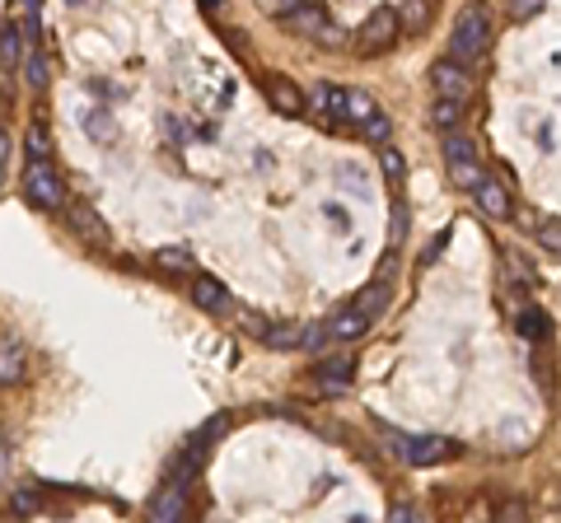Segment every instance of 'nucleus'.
Segmentation results:
<instances>
[{
	"label": "nucleus",
	"mask_w": 561,
	"mask_h": 523,
	"mask_svg": "<svg viewBox=\"0 0 561 523\" xmlns=\"http://www.w3.org/2000/svg\"><path fill=\"white\" fill-rule=\"evenodd\" d=\"M486 52H492V14H486V5H468L454 20V57L473 66Z\"/></svg>",
	"instance_id": "1"
},
{
	"label": "nucleus",
	"mask_w": 561,
	"mask_h": 523,
	"mask_svg": "<svg viewBox=\"0 0 561 523\" xmlns=\"http://www.w3.org/2000/svg\"><path fill=\"white\" fill-rule=\"evenodd\" d=\"M445 164H449V183L454 187H473L477 192V183L486 178L477 146L473 140H463V136H454V131H449V140H445Z\"/></svg>",
	"instance_id": "2"
},
{
	"label": "nucleus",
	"mask_w": 561,
	"mask_h": 523,
	"mask_svg": "<svg viewBox=\"0 0 561 523\" xmlns=\"http://www.w3.org/2000/svg\"><path fill=\"white\" fill-rule=\"evenodd\" d=\"M24 196L38 210H61L66 206V183L57 178V169L47 164V159H33L28 173H24Z\"/></svg>",
	"instance_id": "3"
},
{
	"label": "nucleus",
	"mask_w": 561,
	"mask_h": 523,
	"mask_svg": "<svg viewBox=\"0 0 561 523\" xmlns=\"http://www.w3.org/2000/svg\"><path fill=\"white\" fill-rule=\"evenodd\" d=\"M379 435L389 440V448H397L407 463H416V467H426V463H445V458H454L459 448L449 444V440H407V435H397V430H389V425H379Z\"/></svg>",
	"instance_id": "4"
},
{
	"label": "nucleus",
	"mask_w": 561,
	"mask_h": 523,
	"mask_svg": "<svg viewBox=\"0 0 561 523\" xmlns=\"http://www.w3.org/2000/svg\"><path fill=\"white\" fill-rule=\"evenodd\" d=\"M397 28H403V20H397L393 10H374L365 20V28H360V38H356V52L360 57H379V52H389Z\"/></svg>",
	"instance_id": "5"
},
{
	"label": "nucleus",
	"mask_w": 561,
	"mask_h": 523,
	"mask_svg": "<svg viewBox=\"0 0 561 523\" xmlns=\"http://www.w3.org/2000/svg\"><path fill=\"white\" fill-rule=\"evenodd\" d=\"M430 84H436V94L468 103V94H473V70H468V61H459V57H445V61L430 66Z\"/></svg>",
	"instance_id": "6"
},
{
	"label": "nucleus",
	"mask_w": 561,
	"mask_h": 523,
	"mask_svg": "<svg viewBox=\"0 0 561 523\" xmlns=\"http://www.w3.org/2000/svg\"><path fill=\"white\" fill-rule=\"evenodd\" d=\"M66 215H70V229H76L84 243H94V248H108V243H113V234H108L103 215H99L94 206H89V202H70V206H66Z\"/></svg>",
	"instance_id": "7"
},
{
	"label": "nucleus",
	"mask_w": 561,
	"mask_h": 523,
	"mask_svg": "<svg viewBox=\"0 0 561 523\" xmlns=\"http://www.w3.org/2000/svg\"><path fill=\"white\" fill-rule=\"evenodd\" d=\"M477 206H482L486 220H510V215H515V196H510V187H505L496 173H486L482 183H477Z\"/></svg>",
	"instance_id": "8"
},
{
	"label": "nucleus",
	"mask_w": 561,
	"mask_h": 523,
	"mask_svg": "<svg viewBox=\"0 0 561 523\" xmlns=\"http://www.w3.org/2000/svg\"><path fill=\"white\" fill-rule=\"evenodd\" d=\"M192 304L196 309H206V313H215V318H225V313H234V299H229V290L215 276H202L196 272L192 276Z\"/></svg>",
	"instance_id": "9"
},
{
	"label": "nucleus",
	"mask_w": 561,
	"mask_h": 523,
	"mask_svg": "<svg viewBox=\"0 0 561 523\" xmlns=\"http://www.w3.org/2000/svg\"><path fill=\"white\" fill-rule=\"evenodd\" d=\"M281 28H285V33H300V38H323V33H328L333 24H328V10L314 5V0H304L300 10H291V14L281 20Z\"/></svg>",
	"instance_id": "10"
},
{
	"label": "nucleus",
	"mask_w": 561,
	"mask_h": 523,
	"mask_svg": "<svg viewBox=\"0 0 561 523\" xmlns=\"http://www.w3.org/2000/svg\"><path fill=\"white\" fill-rule=\"evenodd\" d=\"M267 99H271V107H276V113H285V117H300L304 107H309V99L300 94V84L285 80V75H267Z\"/></svg>",
	"instance_id": "11"
},
{
	"label": "nucleus",
	"mask_w": 561,
	"mask_h": 523,
	"mask_svg": "<svg viewBox=\"0 0 561 523\" xmlns=\"http://www.w3.org/2000/svg\"><path fill=\"white\" fill-rule=\"evenodd\" d=\"M370 322H374V318L360 309V304H351V309H341V313L328 322V332H333V341H356V337H365Z\"/></svg>",
	"instance_id": "12"
},
{
	"label": "nucleus",
	"mask_w": 561,
	"mask_h": 523,
	"mask_svg": "<svg viewBox=\"0 0 561 523\" xmlns=\"http://www.w3.org/2000/svg\"><path fill=\"white\" fill-rule=\"evenodd\" d=\"M20 374H24V351H20V341H14V332H5L0 337V384L14 388Z\"/></svg>",
	"instance_id": "13"
},
{
	"label": "nucleus",
	"mask_w": 561,
	"mask_h": 523,
	"mask_svg": "<svg viewBox=\"0 0 561 523\" xmlns=\"http://www.w3.org/2000/svg\"><path fill=\"white\" fill-rule=\"evenodd\" d=\"M379 117H384V113H379V103L370 94H360V89H351V94H347V122L356 126V131H365V126L379 122Z\"/></svg>",
	"instance_id": "14"
},
{
	"label": "nucleus",
	"mask_w": 561,
	"mask_h": 523,
	"mask_svg": "<svg viewBox=\"0 0 561 523\" xmlns=\"http://www.w3.org/2000/svg\"><path fill=\"white\" fill-rule=\"evenodd\" d=\"M459 122H463V99H436L430 103V126H436V131H459Z\"/></svg>",
	"instance_id": "15"
},
{
	"label": "nucleus",
	"mask_w": 561,
	"mask_h": 523,
	"mask_svg": "<svg viewBox=\"0 0 561 523\" xmlns=\"http://www.w3.org/2000/svg\"><path fill=\"white\" fill-rule=\"evenodd\" d=\"M389 295H393V290H389V276H374V281L365 285V290L356 295V304H360V309H365L370 318H379V313L389 309Z\"/></svg>",
	"instance_id": "16"
},
{
	"label": "nucleus",
	"mask_w": 561,
	"mask_h": 523,
	"mask_svg": "<svg viewBox=\"0 0 561 523\" xmlns=\"http://www.w3.org/2000/svg\"><path fill=\"white\" fill-rule=\"evenodd\" d=\"M84 131L99 140V146H117V122L108 107H94V113H84Z\"/></svg>",
	"instance_id": "17"
},
{
	"label": "nucleus",
	"mask_w": 561,
	"mask_h": 523,
	"mask_svg": "<svg viewBox=\"0 0 561 523\" xmlns=\"http://www.w3.org/2000/svg\"><path fill=\"white\" fill-rule=\"evenodd\" d=\"M155 266H159V272H169V276H196V262L188 258L183 248H159L155 252Z\"/></svg>",
	"instance_id": "18"
},
{
	"label": "nucleus",
	"mask_w": 561,
	"mask_h": 523,
	"mask_svg": "<svg viewBox=\"0 0 561 523\" xmlns=\"http://www.w3.org/2000/svg\"><path fill=\"white\" fill-rule=\"evenodd\" d=\"M183 495H188V486L173 481V491L159 495V500L150 504V514H155V519H178V514H183Z\"/></svg>",
	"instance_id": "19"
},
{
	"label": "nucleus",
	"mask_w": 561,
	"mask_h": 523,
	"mask_svg": "<svg viewBox=\"0 0 561 523\" xmlns=\"http://www.w3.org/2000/svg\"><path fill=\"white\" fill-rule=\"evenodd\" d=\"M397 20H403V28H407V33H421V28L430 24V0H403Z\"/></svg>",
	"instance_id": "20"
},
{
	"label": "nucleus",
	"mask_w": 561,
	"mask_h": 523,
	"mask_svg": "<svg viewBox=\"0 0 561 523\" xmlns=\"http://www.w3.org/2000/svg\"><path fill=\"white\" fill-rule=\"evenodd\" d=\"M347 94H351V89H333V84H323L318 94H314V103H318L328 117H347Z\"/></svg>",
	"instance_id": "21"
},
{
	"label": "nucleus",
	"mask_w": 561,
	"mask_h": 523,
	"mask_svg": "<svg viewBox=\"0 0 561 523\" xmlns=\"http://www.w3.org/2000/svg\"><path fill=\"white\" fill-rule=\"evenodd\" d=\"M267 346H276V351H295V346H304V328H295V322H281V328H271V332H267Z\"/></svg>",
	"instance_id": "22"
},
{
	"label": "nucleus",
	"mask_w": 561,
	"mask_h": 523,
	"mask_svg": "<svg viewBox=\"0 0 561 523\" xmlns=\"http://www.w3.org/2000/svg\"><path fill=\"white\" fill-rule=\"evenodd\" d=\"M519 332L529 337V341H538V337L552 332V318L542 313V309H524V313H519Z\"/></svg>",
	"instance_id": "23"
},
{
	"label": "nucleus",
	"mask_w": 561,
	"mask_h": 523,
	"mask_svg": "<svg viewBox=\"0 0 561 523\" xmlns=\"http://www.w3.org/2000/svg\"><path fill=\"white\" fill-rule=\"evenodd\" d=\"M542 5H548V0H505V14H510L515 24H529L533 14H542Z\"/></svg>",
	"instance_id": "24"
},
{
	"label": "nucleus",
	"mask_w": 561,
	"mask_h": 523,
	"mask_svg": "<svg viewBox=\"0 0 561 523\" xmlns=\"http://www.w3.org/2000/svg\"><path fill=\"white\" fill-rule=\"evenodd\" d=\"M24 146H28V159H47V155H52V146H47V131H43V122H33V126H28Z\"/></svg>",
	"instance_id": "25"
},
{
	"label": "nucleus",
	"mask_w": 561,
	"mask_h": 523,
	"mask_svg": "<svg viewBox=\"0 0 561 523\" xmlns=\"http://www.w3.org/2000/svg\"><path fill=\"white\" fill-rule=\"evenodd\" d=\"M24 75H28V84H33V89H47V61H43V52H28Z\"/></svg>",
	"instance_id": "26"
},
{
	"label": "nucleus",
	"mask_w": 561,
	"mask_h": 523,
	"mask_svg": "<svg viewBox=\"0 0 561 523\" xmlns=\"http://www.w3.org/2000/svg\"><path fill=\"white\" fill-rule=\"evenodd\" d=\"M379 164H384V173L393 178V183H403V173H407V164H403V155H397L393 146H384V150H379Z\"/></svg>",
	"instance_id": "27"
},
{
	"label": "nucleus",
	"mask_w": 561,
	"mask_h": 523,
	"mask_svg": "<svg viewBox=\"0 0 561 523\" xmlns=\"http://www.w3.org/2000/svg\"><path fill=\"white\" fill-rule=\"evenodd\" d=\"M239 328H244L248 337H262V341H267V332H271V322H267L262 313H252V309H244V313H239Z\"/></svg>",
	"instance_id": "28"
},
{
	"label": "nucleus",
	"mask_w": 561,
	"mask_h": 523,
	"mask_svg": "<svg viewBox=\"0 0 561 523\" xmlns=\"http://www.w3.org/2000/svg\"><path fill=\"white\" fill-rule=\"evenodd\" d=\"M538 243L548 252H561V220H542L538 225Z\"/></svg>",
	"instance_id": "29"
},
{
	"label": "nucleus",
	"mask_w": 561,
	"mask_h": 523,
	"mask_svg": "<svg viewBox=\"0 0 561 523\" xmlns=\"http://www.w3.org/2000/svg\"><path fill=\"white\" fill-rule=\"evenodd\" d=\"M300 5H304V0H258V10L271 14V20H285V14L300 10Z\"/></svg>",
	"instance_id": "30"
},
{
	"label": "nucleus",
	"mask_w": 561,
	"mask_h": 523,
	"mask_svg": "<svg viewBox=\"0 0 561 523\" xmlns=\"http://www.w3.org/2000/svg\"><path fill=\"white\" fill-rule=\"evenodd\" d=\"M10 510H20V514H38V510H43V500L33 495V491H20V495H10Z\"/></svg>",
	"instance_id": "31"
},
{
	"label": "nucleus",
	"mask_w": 561,
	"mask_h": 523,
	"mask_svg": "<svg viewBox=\"0 0 561 523\" xmlns=\"http://www.w3.org/2000/svg\"><path fill=\"white\" fill-rule=\"evenodd\" d=\"M496 519H529V504H524V500H501L496 504Z\"/></svg>",
	"instance_id": "32"
},
{
	"label": "nucleus",
	"mask_w": 561,
	"mask_h": 523,
	"mask_svg": "<svg viewBox=\"0 0 561 523\" xmlns=\"http://www.w3.org/2000/svg\"><path fill=\"white\" fill-rule=\"evenodd\" d=\"M360 136H365V140H389V136H393V126H389V117H379V122H370Z\"/></svg>",
	"instance_id": "33"
},
{
	"label": "nucleus",
	"mask_w": 561,
	"mask_h": 523,
	"mask_svg": "<svg viewBox=\"0 0 561 523\" xmlns=\"http://www.w3.org/2000/svg\"><path fill=\"white\" fill-rule=\"evenodd\" d=\"M225 430H229V416H215L206 430H202V444H211V440H220L225 435Z\"/></svg>",
	"instance_id": "34"
},
{
	"label": "nucleus",
	"mask_w": 561,
	"mask_h": 523,
	"mask_svg": "<svg viewBox=\"0 0 561 523\" xmlns=\"http://www.w3.org/2000/svg\"><path fill=\"white\" fill-rule=\"evenodd\" d=\"M403 234H407V210H403V206H393V248L403 243Z\"/></svg>",
	"instance_id": "35"
},
{
	"label": "nucleus",
	"mask_w": 561,
	"mask_h": 523,
	"mask_svg": "<svg viewBox=\"0 0 561 523\" xmlns=\"http://www.w3.org/2000/svg\"><path fill=\"white\" fill-rule=\"evenodd\" d=\"M14 70V28H5V75Z\"/></svg>",
	"instance_id": "36"
},
{
	"label": "nucleus",
	"mask_w": 561,
	"mask_h": 523,
	"mask_svg": "<svg viewBox=\"0 0 561 523\" xmlns=\"http://www.w3.org/2000/svg\"><path fill=\"white\" fill-rule=\"evenodd\" d=\"M542 504H548V510H557V514H561V481L552 486V491H548V495H542Z\"/></svg>",
	"instance_id": "37"
},
{
	"label": "nucleus",
	"mask_w": 561,
	"mask_h": 523,
	"mask_svg": "<svg viewBox=\"0 0 561 523\" xmlns=\"http://www.w3.org/2000/svg\"><path fill=\"white\" fill-rule=\"evenodd\" d=\"M202 5H206V10H215V5H220V0H202Z\"/></svg>",
	"instance_id": "38"
},
{
	"label": "nucleus",
	"mask_w": 561,
	"mask_h": 523,
	"mask_svg": "<svg viewBox=\"0 0 561 523\" xmlns=\"http://www.w3.org/2000/svg\"><path fill=\"white\" fill-rule=\"evenodd\" d=\"M76 5H80V0H76Z\"/></svg>",
	"instance_id": "39"
}]
</instances>
